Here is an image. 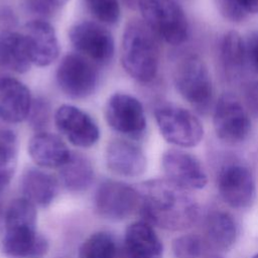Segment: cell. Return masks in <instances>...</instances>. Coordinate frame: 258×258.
<instances>
[{
	"instance_id": "cell-30",
	"label": "cell",
	"mask_w": 258,
	"mask_h": 258,
	"mask_svg": "<svg viewBox=\"0 0 258 258\" xmlns=\"http://www.w3.org/2000/svg\"><path fill=\"white\" fill-rule=\"evenodd\" d=\"M50 118V108L48 103L43 99L32 101V106L28 116L29 124L38 132L43 131L47 126Z\"/></svg>"
},
{
	"instance_id": "cell-32",
	"label": "cell",
	"mask_w": 258,
	"mask_h": 258,
	"mask_svg": "<svg viewBox=\"0 0 258 258\" xmlns=\"http://www.w3.org/2000/svg\"><path fill=\"white\" fill-rule=\"evenodd\" d=\"M26 5L31 13L42 17L49 16L58 8L53 0H26Z\"/></svg>"
},
{
	"instance_id": "cell-17",
	"label": "cell",
	"mask_w": 258,
	"mask_h": 258,
	"mask_svg": "<svg viewBox=\"0 0 258 258\" xmlns=\"http://www.w3.org/2000/svg\"><path fill=\"white\" fill-rule=\"evenodd\" d=\"M163 245L153 226L144 220L130 224L117 258H162Z\"/></svg>"
},
{
	"instance_id": "cell-12",
	"label": "cell",
	"mask_w": 258,
	"mask_h": 258,
	"mask_svg": "<svg viewBox=\"0 0 258 258\" xmlns=\"http://www.w3.org/2000/svg\"><path fill=\"white\" fill-rule=\"evenodd\" d=\"M69 39L80 54L97 63H108L115 52L112 33L94 21H80L71 26Z\"/></svg>"
},
{
	"instance_id": "cell-18",
	"label": "cell",
	"mask_w": 258,
	"mask_h": 258,
	"mask_svg": "<svg viewBox=\"0 0 258 258\" xmlns=\"http://www.w3.org/2000/svg\"><path fill=\"white\" fill-rule=\"evenodd\" d=\"M29 89L12 77L0 78V120L15 124L26 120L32 106Z\"/></svg>"
},
{
	"instance_id": "cell-21",
	"label": "cell",
	"mask_w": 258,
	"mask_h": 258,
	"mask_svg": "<svg viewBox=\"0 0 258 258\" xmlns=\"http://www.w3.org/2000/svg\"><path fill=\"white\" fill-rule=\"evenodd\" d=\"M204 235H202L214 251L228 250L236 241L237 225L228 212L213 210L204 220Z\"/></svg>"
},
{
	"instance_id": "cell-26",
	"label": "cell",
	"mask_w": 258,
	"mask_h": 258,
	"mask_svg": "<svg viewBox=\"0 0 258 258\" xmlns=\"http://www.w3.org/2000/svg\"><path fill=\"white\" fill-rule=\"evenodd\" d=\"M172 251L176 258H209L215 251L202 235L186 234L175 238Z\"/></svg>"
},
{
	"instance_id": "cell-34",
	"label": "cell",
	"mask_w": 258,
	"mask_h": 258,
	"mask_svg": "<svg viewBox=\"0 0 258 258\" xmlns=\"http://www.w3.org/2000/svg\"><path fill=\"white\" fill-rule=\"evenodd\" d=\"M244 96L247 106L254 114L258 115V81H253L246 85Z\"/></svg>"
},
{
	"instance_id": "cell-37",
	"label": "cell",
	"mask_w": 258,
	"mask_h": 258,
	"mask_svg": "<svg viewBox=\"0 0 258 258\" xmlns=\"http://www.w3.org/2000/svg\"><path fill=\"white\" fill-rule=\"evenodd\" d=\"M4 214H5V213H3V209H2L1 204H0V221H1V220H2V218L4 217Z\"/></svg>"
},
{
	"instance_id": "cell-38",
	"label": "cell",
	"mask_w": 258,
	"mask_h": 258,
	"mask_svg": "<svg viewBox=\"0 0 258 258\" xmlns=\"http://www.w3.org/2000/svg\"><path fill=\"white\" fill-rule=\"evenodd\" d=\"M209 258H222V257H220V256H218L217 254H213L212 256H210Z\"/></svg>"
},
{
	"instance_id": "cell-23",
	"label": "cell",
	"mask_w": 258,
	"mask_h": 258,
	"mask_svg": "<svg viewBox=\"0 0 258 258\" xmlns=\"http://www.w3.org/2000/svg\"><path fill=\"white\" fill-rule=\"evenodd\" d=\"M60 181L72 192H82L94 180V167L90 159L82 153H72L69 160L60 167Z\"/></svg>"
},
{
	"instance_id": "cell-7",
	"label": "cell",
	"mask_w": 258,
	"mask_h": 258,
	"mask_svg": "<svg viewBox=\"0 0 258 258\" xmlns=\"http://www.w3.org/2000/svg\"><path fill=\"white\" fill-rule=\"evenodd\" d=\"M55 79L64 95L72 99H86L96 91L99 73L87 57L80 53H69L59 61Z\"/></svg>"
},
{
	"instance_id": "cell-2",
	"label": "cell",
	"mask_w": 258,
	"mask_h": 258,
	"mask_svg": "<svg viewBox=\"0 0 258 258\" xmlns=\"http://www.w3.org/2000/svg\"><path fill=\"white\" fill-rule=\"evenodd\" d=\"M36 225L35 205L24 197L12 201L4 214L3 253L10 258H43L49 244Z\"/></svg>"
},
{
	"instance_id": "cell-31",
	"label": "cell",
	"mask_w": 258,
	"mask_h": 258,
	"mask_svg": "<svg viewBox=\"0 0 258 258\" xmlns=\"http://www.w3.org/2000/svg\"><path fill=\"white\" fill-rule=\"evenodd\" d=\"M248 66L258 74V31L251 32L245 39Z\"/></svg>"
},
{
	"instance_id": "cell-36",
	"label": "cell",
	"mask_w": 258,
	"mask_h": 258,
	"mask_svg": "<svg viewBox=\"0 0 258 258\" xmlns=\"http://www.w3.org/2000/svg\"><path fill=\"white\" fill-rule=\"evenodd\" d=\"M53 1H54V3L56 4L57 7H60V6L64 5L69 0H53Z\"/></svg>"
},
{
	"instance_id": "cell-4",
	"label": "cell",
	"mask_w": 258,
	"mask_h": 258,
	"mask_svg": "<svg viewBox=\"0 0 258 258\" xmlns=\"http://www.w3.org/2000/svg\"><path fill=\"white\" fill-rule=\"evenodd\" d=\"M173 83L181 98L198 113L209 112L214 86L207 64L198 54H185L178 59L173 70Z\"/></svg>"
},
{
	"instance_id": "cell-16",
	"label": "cell",
	"mask_w": 258,
	"mask_h": 258,
	"mask_svg": "<svg viewBox=\"0 0 258 258\" xmlns=\"http://www.w3.org/2000/svg\"><path fill=\"white\" fill-rule=\"evenodd\" d=\"M105 161L111 172L123 177L140 176L147 167L143 150L135 143L123 139H115L108 143Z\"/></svg>"
},
{
	"instance_id": "cell-35",
	"label": "cell",
	"mask_w": 258,
	"mask_h": 258,
	"mask_svg": "<svg viewBox=\"0 0 258 258\" xmlns=\"http://www.w3.org/2000/svg\"><path fill=\"white\" fill-rule=\"evenodd\" d=\"M138 1L139 0H123L124 3H126V5L130 8H135L138 6Z\"/></svg>"
},
{
	"instance_id": "cell-20",
	"label": "cell",
	"mask_w": 258,
	"mask_h": 258,
	"mask_svg": "<svg viewBox=\"0 0 258 258\" xmlns=\"http://www.w3.org/2000/svg\"><path fill=\"white\" fill-rule=\"evenodd\" d=\"M32 64L26 40L22 32L0 30V67L16 74L29 71Z\"/></svg>"
},
{
	"instance_id": "cell-33",
	"label": "cell",
	"mask_w": 258,
	"mask_h": 258,
	"mask_svg": "<svg viewBox=\"0 0 258 258\" xmlns=\"http://www.w3.org/2000/svg\"><path fill=\"white\" fill-rule=\"evenodd\" d=\"M17 162H9L0 159V195L6 189L16 170Z\"/></svg>"
},
{
	"instance_id": "cell-25",
	"label": "cell",
	"mask_w": 258,
	"mask_h": 258,
	"mask_svg": "<svg viewBox=\"0 0 258 258\" xmlns=\"http://www.w3.org/2000/svg\"><path fill=\"white\" fill-rule=\"evenodd\" d=\"M78 256L79 258H117L118 249L111 234L96 232L82 243Z\"/></svg>"
},
{
	"instance_id": "cell-24",
	"label": "cell",
	"mask_w": 258,
	"mask_h": 258,
	"mask_svg": "<svg viewBox=\"0 0 258 258\" xmlns=\"http://www.w3.org/2000/svg\"><path fill=\"white\" fill-rule=\"evenodd\" d=\"M220 59L229 76H237L248 66L245 39L235 30L226 32L220 43Z\"/></svg>"
},
{
	"instance_id": "cell-6",
	"label": "cell",
	"mask_w": 258,
	"mask_h": 258,
	"mask_svg": "<svg viewBox=\"0 0 258 258\" xmlns=\"http://www.w3.org/2000/svg\"><path fill=\"white\" fill-rule=\"evenodd\" d=\"M154 118L163 139L174 146L191 148L204 138L202 122L183 107L174 104L159 105L154 110Z\"/></svg>"
},
{
	"instance_id": "cell-8",
	"label": "cell",
	"mask_w": 258,
	"mask_h": 258,
	"mask_svg": "<svg viewBox=\"0 0 258 258\" xmlns=\"http://www.w3.org/2000/svg\"><path fill=\"white\" fill-rule=\"evenodd\" d=\"M213 125L217 137L228 144L244 142L252 128L248 111L238 98L229 93L218 99L213 113Z\"/></svg>"
},
{
	"instance_id": "cell-29",
	"label": "cell",
	"mask_w": 258,
	"mask_h": 258,
	"mask_svg": "<svg viewBox=\"0 0 258 258\" xmlns=\"http://www.w3.org/2000/svg\"><path fill=\"white\" fill-rule=\"evenodd\" d=\"M18 138L15 131L0 120V159L9 162H17Z\"/></svg>"
},
{
	"instance_id": "cell-11",
	"label": "cell",
	"mask_w": 258,
	"mask_h": 258,
	"mask_svg": "<svg viewBox=\"0 0 258 258\" xmlns=\"http://www.w3.org/2000/svg\"><path fill=\"white\" fill-rule=\"evenodd\" d=\"M220 196L231 208L242 210L249 208L256 196V183L253 172L239 161L228 162L222 166L217 177Z\"/></svg>"
},
{
	"instance_id": "cell-27",
	"label": "cell",
	"mask_w": 258,
	"mask_h": 258,
	"mask_svg": "<svg viewBox=\"0 0 258 258\" xmlns=\"http://www.w3.org/2000/svg\"><path fill=\"white\" fill-rule=\"evenodd\" d=\"M87 10L100 22L115 24L121 16L118 0H84Z\"/></svg>"
},
{
	"instance_id": "cell-10",
	"label": "cell",
	"mask_w": 258,
	"mask_h": 258,
	"mask_svg": "<svg viewBox=\"0 0 258 258\" xmlns=\"http://www.w3.org/2000/svg\"><path fill=\"white\" fill-rule=\"evenodd\" d=\"M104 116L116 132L130 138H141L146 131V116L140 101L125 93H115L106 102Z\"/></svg>"
},
{
	"instance_id": "cell-14",
	"label": "cell",
	"mask_w": 258,
	"mask_h": 258,
	"mask_svg": "<svg viewBox=\"0 0 258 258\" xmlns=\"http://www.w3.org/2000/svg\"><path fill=\"white\" fill-rule=\"evenodd\" d=\"M161 166L166 178L184 189H201L208 183V175L201 161L184 150H166L161 157Z\"/></svg>"
},
{
	"instance_id": "cell-5",
	"label": "cell",
	"mask_w": 258,
	"mask_h": 258,
	"mask_svg": "<svg viewBox=\"0 0 258 258\" xmlns=\"http://www.w3.org/2000/svg\"><path fill=\"white\" fill-rule=\"evenodd\" d=\"M137 8L157 38L170 45H180L187 40L189 23L175 0H139Z\"/></svg>"
},
{
	"instance_id": "cell-9",
	"label": "cell",
	"mask_w": 258,
	"mask_h": 258,
	"mask_svg": "<svg viewBox=\"0 0 258 258\" xmlns=\"http://www.w3.org/2000/svg\"><path fill=\"white\" fill-rule=\"evenodd\" d=\"M94 202L101 217L111 221H123L139 211L140 197L137 187L120 180L106 179L99 184Z\"/></svg>"
},
{
	"instance_id": "cell-15",
	"label": "cell",
	"mask_w": 258,
	"mask_h": 258,
	"mask_svg": "<svg viewBox=\"0 0 258 258\" xmlns=\"http://www.w3.org/2000/svg\"><path fill=\"white\" fill-rule=\"evenodd\" d=\"M27 43L32 64L47 67L59 54V45L54 28L44 19L27 22L22 31Z\"/></svg>"
},
{
	"instance_id": "cell-13",
	"label": "cell",
	"mask_w": 258,
	"mask_h": 258,
	"mask_svg": "<svg viewBox=\"0 0 258 258\" xmlns=\"http://www.w3.org/2000/svg\"><path fill=\"white\" fill-rule=\"evenodd\" d=\"M53 120L58 132L75 146L88 148L96 144L100 138V130L95 120L76 106H59Z\"/></svg>"
},
{
	"instance_id": "cell-28",
	"label": "cell",
	"mask_w": 258,
	"mask_h": 258,
	"mask_svg": "<svg viewBox=\"0 0 258 258\" xmlns=\"http://www.w3.org/2000/svg\"><path fill=\"white\" fill-rule=\"evenodd\" d=\"M218 6L227 19L235 22L258 14V0H218Z\"/></svg>"
},
{
	"instance_id": "cell-3",
	"label": "cell",
	"mask_w": 258,
	"mask_h": 258,
	"mask_svg": "<svg viewBox=\"0 0 258 258\" xmlns=\"http://www.w3.org/2000/svg\"><path fill=\"white\" fill-rule=\"evenodd\" d=\"M160 52L157 37L143 20L131 19L124 27L121 41V63L124 71L141 84L157 76Z\"/></svg>"
},
{
	"instance_id": "cell-19",
	"label": "cell",
	"mask_w": 258,
	"mask_h": 258,
	"mask_svg": "<svg viewBox=\"0 0 258 258\" xmlns=\"http://www.w3.org/2000/svg\"><path fill=\"white\" fill-rule=\"evenodd\" d=\"M27 151L33 162L43 168H60L72 152L57 135L40 131L28 141Z\"/></svg>"
},
{
	"instance_id": "cell-39",
	"label": "cell",
	"mask_w": 258,
	"mask_h": 258,
	"mask_svg": "<svg viewBox=\"0 0 258 258\" xmlns=\"http://www.w3.org/2000/svg\"><path fill=\"white\" fill-rule=\"evenodd\" d=\"M252 258H258V253H257V254H255V255H254Z\"/></svg>"
},
{
	"instance_id": "cell-1",
	"label": "cell",
	"mask_w": 258,
	"mask_h": 258,
	"mask_svg": "<svg viewBox=\"0 0 258 258\" xmlns=\"http://www.w3.org/2000/svg\"><path fill=\"white\" fill-rule=\"evenodd\" d=\"M142 220L168 231H181L198 220L199 207L187 189L165 178L148 179L137 187Z\"/></svg>"
},
{
	"instance_id": "cell-22",
	"label": "cell",
	"mask_w": 258,
	"mask_h": 258,
	"mask_svg": "<svg viewBox=\"0 0 258 258\" xmlns=\"http://www.w3.org/2000/svg\"><path fill=\"white\" fill-rule=\"evenodd\" d=\"M21 190L24 198L35 206H49L58 192V181L50 173L35 167L27 168L21 176Z\"/></svg>"
}]
</instances>
